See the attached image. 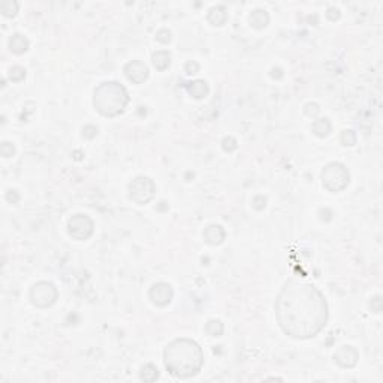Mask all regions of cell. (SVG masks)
<instances>
[{
  "label": "cell",
  "instance_id": "cell-12",
  "mask_svg": "<svg viewBox=\"0 0 383 383\" xmlns=\"http://www.w3.org/2000/svg\"><path fill=\"white\" fill-rule=\"evenodd\" d=\"M184 87H186L187 93L190 94L193 99H204L210 93V87H208L207 81H204V80H195V81L186 82Z\"/></svg>",
  "mask_w": 383,
  "mask_h": 383
},
{
  "label": "cell",
  "instance_id": "cell-30",
  "mask_svg": "<svg viewBox=\"0 0 383 383\" xmlns=\"http://www.w3.org/2000/svg\"><path fill=\"white\" fill-rule=\"evenodd\" d=\"M199 69H201L199 63H196V61H193V60H192V61H187V63L184 65V71H186V74H189V75L198 74Z\"/></svg>",
  "mask_w": 383,
  "mask_h": 383
},
{
  "label": "cell",
  "instance_id": "cell-11",
  "mask_svg": "<svg viewBox=\"0 0 383 383\" xmlns=\"http://www.w3.org/2000/svg\"><path fill=\"white\" fill-rule=\"evenodd\" d=\"M202 237L207 244L210 246H220L226 238V231L220 225H210L204 229Z\"/></svg>",
  "mask_w": 383,
  "mask_h": 383
},
{
  "label": "cell",
  "instance_id": "cell-17",
  "mask_svg": "<svg viewBox=\"0 0 383 383\" xmlns=\"http://www.w3.org/2000/svg\"><path fill=\"white\" fill-rule=\"evenodd\" d=\"M151 61L154 65V68L161 72L166 71L171 65V54L165 50H161V51H156L154 54L151 55Z\"/></svg>",
  "mask_w": 383,
  "mask_h": 383
},
{
  "label": "cell",
  "instance_id": "cell-20",
  "mask_svg": "<svg viewBox=\"0 0 383 383\" xmlns=\"http://www.w3.org/2000/svg\"><path fill=\"white\" fill-rule=\"evenodd\" d=\"M8 77H9V80L12 82H21L26 78V69L21 68V66H12L9 69Z\"/></svg>",
  "mask_w": 383,
  "mask_h": 383
},
{
  "label": "cell",
  "instance_id": "cell-19",
  "mask_svg": "<svg viewBox=\"0 0 383 383\" xmlns=\"http://www.w3.org/2000/svg\"><path fill=\"white\" fill-rule=\"evenodd\" d=\"M223 324L220 322L219 319H211L208 321V324L205 325V332L210 337H220L223 334Z\"/></svg>",
  "mask_w": 383,
  "mask_h": 383
},
{
  "label": "cell",
  "instance_id": "cell-8",
  "mask_svg": "<svg viewBox=\"0 0 383 383\" xmlns=\"http://www.w3.org/2000/svg\"><path fill=\"white\" fill-rule=\"evenodd\" d=\"M148 298L157 307H166L174 298V289L169 283H154L148 291Z\"/></svg>",
  "mask_w": 383,
  "mask_h": 383
},
{
  "label": "cell",
  "instance_id": "cell-10",
  "mask_svg": "<svg viewBox=\"0 0 383 383\" xmlns=\"http://www.w3.org/2000/svg\"><path fill=\"white\" fill-rule=\"evenodd\" d=\"M123 71H124L126 78H127L131 82L137 84V85H139V84H144V82L147 81L148 75H150L147 65H145V63H142V61H139V60H132V61L126 63Z\"/></svg>",
  "mask_w": 383,
  "mask_h": 383
},
{
  "label": "cell",
  "instance_id": "cell-14",
  "mask_svg": "<svg viewBox=\"0 0 383 383\" xmlns=\"http://www.w3.org/2000/svg\"><path fill=\"white\" fill-rule=\"evenodd\" d=\"M28 47H30L28 39L21 33H15L9 39V48L14 54H24L28 50Z\"/></svg>",
  "mask_w": 383,
  "mask_h": 383
},
{
  "label": "cell",
  "instance_id": "cell-5",
  "mask_svg": "<svg viewBox=\"0 0 383 383\" xmlns=\"http://www.w3.org/2000/svg\"><path fill=\"white\" fill-rule=\"evenodd\" d=\"M30 302L38 308H48L58 298V291L50 281H38L30 288Z\"/></svg>",
  "mask_w": 383,
  "mask_h": 383
},
{
  "label": "cell",
  "instance_id": "cell-24",
  "mask_svg": "<svg viewBox=\"0 0 383 383\" xmlns=\"http://www.w3.org/2000/svg\"><path fill=\"white\" fill-rule=\"evenodd\" d=\"M0 153H2L3 157H11V156H14V153H15L14 144H11V142H8V141H3L2 145H0Z\"/></svg>",
  "mask_w": 383,
  "mask_h": 383
},
{
  "label": "cell",
  "instance_id": "cell-1",
  "mask_svg": "<svg viewBox=\"0 0 383 383\" xmlns=\"http://www.w3.org/2000/svg\"><path fill=\"white\" fill-rule=\"evenodd\" d=\"M328 302L313 284L289 280L275 300V317L281 331L295 338L316 337L328 322Z\"/></svg>",
  "mask_w": 383,
  "mask_h": 383
},
{
  "label": "cell",
  "instance_id": "cell-15",
  "mask_svg": "<svg viewBox=\"0 0 383 383\" xmlns=\"http://www.w3.org/2000/svg\"><path fill=\"white\" fill-rule=\"evenodd\" d=\"M250 26L256 30H262L268 26L270 23V14L265 11V9H254L251 14H250Z\"/></svg>",
  "mask_w": 383,
  "mask_h": 383
},
{
  "label": "cell",
  "instance_id": "cell-3",
  "mask_svg": "<svg viewBox=\"0 0 383 383\" xmlns=\"http://www.w3.org/2000/svg\"><path fill=\"white\" fill-rule=\"evenodd\" d=\"M129 93L123 84L117 81H105L94 90L93 105L104 117H117L123 114L129 105Z\"/></svg>",
  "mask_w": 383,
  "mask_h": 383
},
{
  "label": "cell",
  "instance_id": "cell-27",
  "mask_svg": "<svg viewBox=\"0 0 383 383\" xmlns=\"http://www.w3.org/2000/svg\"><path fill=\"white\" fill-rule=\"evenodd\" d=\"M340 17H341V12H340L338 8H335V6L328 8V11H327V18H328L329 21H337V20H340Z\"/></svg>",
  "mask_w": 383,
  "mask_h": 383
},
{
  "label": "cell",
  "instance_id": "cell-33",
  "mask_svg": "<svg viewBox=\"0 0 383 383\" xmlns=\"http://www.w3.org/2000/svg\"><path fill=\"white\" fill-rule=\"evenodd\" d=\"M271 75H273V78H281V77H283V72H281L280 68H274L273 71H271Z\"/></svg>",
  "mask_w": 383,
  "mask_h": 383
},
{
  "label": "cell",
  "instance_id": "cell-18",
  "mask_svg": "<svg viewBox=\"0 0 383 383\" xmlns=\"http://www.w3.org/2000/svg\"><path fill=\"white\" fill-rule=\"evenodd\" d=\"M159 379V370H157V367L156 365H153V364H145L142 368H141V380H144V382H154V380H157Z\"/></svg>",
  "mask_w": 383,
  "mask_h": 383
},
{
  "label": "cell",
  "instance_id": "cell-9",
  "mask_svg": "<svg viewBox=\"0 0 383 383\" xmlns=\"http://www.w3.org/2000/svg\"><path fill=\"white\" fill-rule=\"evenodd\" d=\"M332 358H334V362L337 365H340L341 368H354V367H356L358 361H359V352L356 350L354 346L344 344V346H340L335 350Z\"/></svg>",
  "mask_w": 383,
  "mask_h": 383
},
{
  "label": "cell",
  "instance_id": "cell-31",
  "mask_svg": "<svg viewBox=\"0 0 383 383\" xmlns=\"http://www.w3.org/2000/svg\"><path fill=\"white\" fill-rule=\"evenodd\" d=\"M96 135H98V127H96V126L88 124V126H85V127L82 129V137L91 139V138H94Z\"/></svg>",
  "mask_w": 383,
  "mask_h": 383
},
{
  "label": "cell",
  "instance_id": "cell-29",
  "mask_svg": "<svg viewBox=\"0 0 383 383\" xmlns=\"http://www.w3.org/2000/svg\"><path fill=\"white\" fill-rule=\"evenodd\" d=\"M265 205H267V198H264L262 195L254 196V199H253V207H254L258 211L264 210V208H265Z\"/></svg>",
  "mask_w": 383,
  "mask_h": 383
},
{
  "label": "cell",
  "instance_id": "cell-21",
  "mask_svg": "<svg viewBox=\"0 0 383 383\" xmlns=\"http://www.w3.org/2000/svg\"><path fill=\"white\" fill-rule=\"evenodd\" d=\"M2 12L5 17H14L17 12H18V3L17 2H12V0H8L2 5Z\"/></svg>",
  "mask_w": 383,
  "mask_h": 383
},
{
  "label": "cell",
  "instance_id": "cell-2",
  "mask_svg": "<svg viewBox=\"0 0 383 383\" xmlns=\"http://www.w3.org/2000/svg\"><path fill=\"white\" fill-rule=\"evenodd\" d=\"M165 368L177 379H190L204 367L202 347L192 338H175L164 350Z\"/></svg>",
  "mask_w": 383,
  "mask_h": 383
},
{
  "label": "cell",
  "instance_id": "cell-22",
  "mask_svg": "<svg viewBox=\"0 0 383 383\" xmlns=\"http://www.w3.org/2000/svg\"><path fill=\"white\" fill-rule=\"evenodd\" d=\"M356 134L354 131H343V134H341V137H340V141H341V144L343 145H346V147H354L356 144Z\"/></svg>",
  "mask_w": 383,
  "mask_h": 383
},
{
  "label": "cell",
  "instance_id": "cell-25",
  "mask_svg": "<svg viewBox=\"0 0 383 383\" xmlns=\"http://www.w3.org/2000/svg\"><path fill=\"white\" fill-rule=\"evenodd\" d=\"M156 39H157L161 44H169L171 39H172V33H171L168 28H161V30L156 33Z\"/></svg>",
  "mask_w": 383,
  "mask_h": 383
},
{
  "label": "cell",
  "instance_id": "cell-16",
  "mask_svg": "<svg viewBox=\"0 0 383 383\" xmlns=\"http://www.w3.org/2000/svg\"><path fill=\"white\" fill-rule=\"evenodd\" d=\"M311 131H313V134L316 137L327 138L331 134V131H332V124H331V121H329L327 117H321V118H317V120L313 121Z\"/></svg>",
  "mask_w": 383,
  "mask_h": 383
},
{
  "label": "cell",
  "instance_id": "cell-6",
  "mask_svg": "<svg viewBox=\"0 0 383 383\" xmlns=\"http://www.w3.org/2000/svg\"><path fill=\"white\" fill-rule=\"evenodd\" d=\"M156 196V184L151 178L139 175L135 177L129 184V198L138 204L145 205L150 201H153Z\"/></svg>",
  "mask_w": 383,
  "mask_h": 383
},
{
  "label": "cell",
  "instance_id": "cell-23",
  "mask_svg": "<svg viewBox=\"0 0 383 383\" xmlns=\"http://www.w3.org/2000/svg\"><path fill=\"white\" fill-rule=\"evenodd\" d=\"M237 147H238V144H237V139H235V138L234 137L223 138V141H221V148H223L225 151L231 153V151L237 150Z\"/></svg>",
  "mask_w": 383,
  "mask_h": 383
},
{
  "label": "cell",
  "instance_id": "cell-7",
  "mask_svg": "<svg viewBox=\"0 0 383 383\" xmlns=\"http://www.w3.org/2000/svg\"><path fill=\"white\" fill-rule=\"evenodd\" d=\"M68 232L77 241L88 240L94 232V223L85 214H75L68 221Z\"/></svg>",
  "mask_w": 383,
  "mask_h": 383
},
{
  "label": "cell",
  "instance_id": "cell-26",
  "mask_svg": "<svg viewBox=\"0 0 383 383\" xmlns=\"http://www.w3.org/2000/svg\"><path fill=\"white\" fill-rule=\"evenodd\" d=\"M304 112L308 115V117H311V118H316L317 115H319V112H321V108H319V105L317 104H314V102H310V104H307L305 107H304Z\"/></svg>",
  "mask_w": 383,
  "mask_h": 383
},
{
  "label": "cell",
  "instance_id": "cell-4",
  "mask_svg": "<svg viewBox=\"0 0 383 383\" xmlns=\"http://www.w3.org/2000/svg\"><path fill=\"white\" fill-rule=\"evenodd\" d=\"M322 186L328 192L338 193L347 189L350 183V172L349 169L340 162H331L322 171Z\"/></svg>",
  "mask_w": 383,
  "mask_h": 383
},
{
  "label": "cell",
  "instance_id": "cell-28",
  "mask_svg": "<svg viewBox=\"0 0 383 383\" xmlns=\"http://www.w3.org/2000/svg\"><path fill=\"white\" fill-rule=\"evenodd\" d=\"M382 307H383V302L382 298L377 295V297H374L371 301H370V308H371V311H374V313H380L382 311Z\"/></svg>",
  "mask_w": 383,
  "mask_h": 383
},
{
  "label": "cell",
  "instance_id": "cell-13",
  "mask_svg": "<svg viewBox=\"0 0 383 383\" xmlns=\"http://www.w3.org/2000/svg\"><path fill=\"white\" fill-rule=\"evenodd\" d=\"M207 20L210 24L213 26H223L226 21H228V9L221 5H217V6H213L210 11H208V15H207Z\"/></svg>",
  "mask_w": 383,
  "mask_h": 383
},
{
  "label": "cell",
  "instance_id": "cell-32",
  "mask_svg": "<svg viewBox=\"0 0 383 383\" xmlns=\"http://www.w3.org/2000/svg\"><path fill=\"white\" fill-rule=\"evenodd\" d=\"M6 199H8L9 202H12V204H17V202L20 201V195H18V192L17 190H9L6 193Z\"/></svg>",
  "mask_w": 383,
  "mask_h": 383
}]
</instances>
